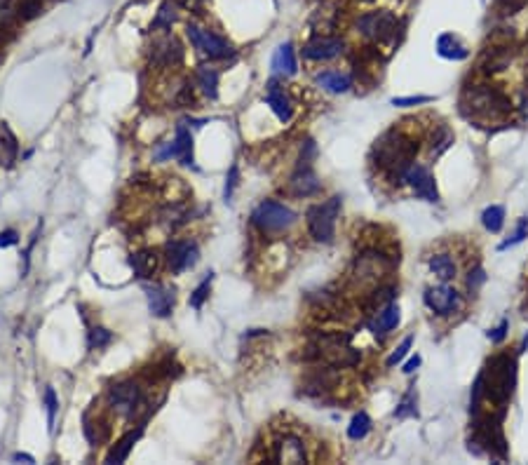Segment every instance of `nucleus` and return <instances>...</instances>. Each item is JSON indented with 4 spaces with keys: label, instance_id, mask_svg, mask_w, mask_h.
I'll return each mask as SVG.
<instances>
[{
    "label": "nucleus",
    "instance_id": "37",
    "mask_svg": "<svg viewBox=\"0 0 528 465\" xmlns=\"http://www.w3.org/2000/svg\"><path fill=\"white\" fill-rule=\"evenodd\" d=\"M111 341H113V334L108 329H103V327H94V329L89 331V348L92 350L106 348Z\"/></svg>",
    "mask_w": 528,
    "mask_h": 465
},
{
    "label": "nucleus",
    "instance_id": "6",
    "mask_svg": "<svg viewBox=\"0 0 528 465\" xmlns=\"http://www.w3.org/2000/svg\"><path fill=\"white\" fill-rule=\"evenodd\" d=\"M355 28H357L361 38L371 40L376 45H386L394 43V38H397L399 19L390 10H374V12L359 14L357 21H355Z\"/></svg>",
    "mask_w": 528,
    "mask_h": 465
},
{
    "label": "nucleus",
    "instance_id": "7",
    "mask_svg": "<svg viewBox=\"0 0 528 465\" xmlns=\"http://www.w3.org/2000/svg\"><path fill=\"white\" fill-rule=\"evenodd\" d=\"M186 36L191 40V45L200 52L202 56H207L209 61H221V59H231L235 54L233 45L226 38L219 36L216 31L200 26V24H188L186 26Z\"/></svg>",
    "mask_w": 528,
    "mask_h": 465
},
{
    "label": "nucleus",
    "instance_id": "35",
    "mask_svg": "<svg viewBox=\"0 0 528 465\" xmlns=\"http://www.w3.org/2000/svg\"><path fill=\"white\" fill-rule=\"evenodd\" d=\"M43 404H45V411H47V423H50V430L54 428V418H56V409H59V397H56L54 388L47 386L43 393Z\"/></svg>",
    "mask_w": 528,
    "mask_h": 465
},
{
    "label": "nucleus",
    "instance_id": "31",
    "mask_svg": "<svg viewBox=\"0 0 528 465\" xmlns=\"http://www.w3.org/2000/svg\"><path fill=\"white\" fill-rule=\"evenodd\" d=\"M371 418H369V413L366 411H359V413H355L352 416V421H350V426H348V437L352 440V442H359V440H364L366 435L371 433Z\"/></svg>",
    "mask_w": 528,
    "mask_h": 465
},
{
    "label": "nucleus",
    "instance_id": "19",
    "mask_svg": "<svg viewBox=\"0 0 528 465\" xmlns=\"http://www.w3.org/2000/svg\"><path fill=\"white\" fill-rule=\"evenodd\" d=\"M266 103L271 106V111L277 116L279 123H289V120L294 118V101H291V96L286 94V90L277 83V80H271V83H268Z\"/></svg>",
    "mask_w": 528,
    "mask_h": 465
},
{
    "label": "nucleus",
    "instance_id": "33",
    "mask_svg": "<svg viewBox=\"0 0 528 465\" xmlns=\"http://www.w3.org/2000/svg\"><path fill=\"white\" fill-rule=\"evenodd\" d=\"M211 282H214V273H209V275H207V278L202 280V282H200V285H198V287H195V289H193V294H191V301H188V303H191V306H193L195 310H200V308H202V306H204V301H207V298H209Z\"/></svg>",
    "mask_w": 528,
    "mask_h": 465
},
{
    "label": "nucleus",
    "instance_id": "18",
    "mask_svg": "<svg viewBox=\"0 0 528 465\" xmlns=\"http://www.w3.org/2000/svg\"><path fill=\"white\" fill-rule=\"evenodd\" d=\"M146 298H148V308H151L155 318H169L176 303L174 287H167V285H148Z\"/></svg>",
    "mask_w": 528,
    "mask_h": 465
},
{
    "label": "nucleus",
    "instance_id": "2",
    "mask_svg": "<svg viewBox=\"0 0 528 465\" xmlns=\"http://www.w3.org/2000/svg\"><path fill=\"white\" fill-rule=\"evenodd\" d=\"M421 139L409 134L404 127H392L381 134L371 148V160L390 183H404V172L416 163Z\"/></svg>",
    "mask_w": 528,
    "mask_h": 465
},
{
    "label": "nucleus",
    "instance_id": "40",
    "mask_svg": "<svg viewBox=\"0 0 528 465\" xmlns=\"http://www.w3.org/2000/svg\"><path fill=\"white\" fill-rule=\"evenodd\" d=\"M153 158L158 160V163H165V160H171V158L176 160V141L171 139V141H162V143H158V148H155Z\"/></svg>",
    "mask_w": 528,
    "mask_h": 465
},
{
    "label": "nucleus",
    "instance_id": "28",
    "mask_svg": "<svg viewBox=\"0 0 528 465\" xmlns=\"http://www.w3.org/2000/svg\"><path fill=\"white\" fill-rule=\"evenodd\" d=\"M195 80H198V87L202 90L204 96H209V99L219 96V71H214L209 66H198Z\"/></svg>",
    "mask_w": 528,
    "mask_h": 465
},
{
    "label": "nucleus",
    "instance_id": "14",
    "mask_svg": "<svg viewBox=\"0 0 528 465\" xmlns=\"http://www.w3.org/2000/svg\"><path fill=\"white\" fill-rule=\"evenodd\" d=\"M514 59V48L509 43H491V48L484 50L481 54V61H479V73L484 78H491L496 73H503L507 71L509 64Z\"/></svg>",
    "mask_w": 528,
    "mask_h": 465
},
{
    "label": "nucleus",
    "instance_id": "44",
    "mask_svg": "<svg viewBox=\"0 0 528 465\" xmlns=\"http://www.w3.org/2000/svg\"><path fill=\"white\" fill-rule=\"evenodd\" d=\"M507 331H509V320H507V318H503V320H500V324H498L496 329H491V331H489L491 343H503L505 338H507Z\"/></svg>",
    "mask_w": 528,
    "mask_h": 465
},
{
    "label": "nucleus",
    "instance_id": "23",
    "mask_svg": "<svg viewBox=\"0 0 528 465\" xmlns=\"http://www.w3.org/2000/svg\"><path fill=\"white\" fill-rule=\"evenodd\" d=\"M437 54L449 61H465L469 56V50L458 36H453V33H441L437 38Z\"/></svg>",
    "mask_w": 528,
    "mask_h": 465
},
{
    "label": "nucleus",
    "instance_id": "34",
    "mask_svg": "<svg viewBox=\"0 0 528 465\" xmlns=\"http://www.w3.org/2000/svg\"><path fill=\"white\" fill-rule=\"evenodd\" d=\"M394 416L397 418H409V416H418V409H416V390H409V393L401 397V402L394 409Z\"/></svg>",
    "mask_w": 528,
    "mask_h": 465
},
{
    "label": "nucleus",
    "instance_id": "24",
    "mask_svg": "<svg viewBox=\"0 0 528 465\" xmlns=\"http://www.w3.org/2000/svg\"><path fill=\"white\" fill-rule=\"evenodd\" d=\"M315 85L324 92H331V94H346L352 87V78L341 71H322L315 76Z\"/></svg>",
    "mask_w": 528,
    "mask_h": 465
},
{
    "label": "nucleus",
    "instance_id": "26",
    "mask_svg": "<svg viewBox=\"0 0 528 465\" xmlns=\"http://www.w3.org/2000/svg\"><path fill=\"white\" fill-rule=\"evenodd\" d=\"M141 435H143V428L129 430L127 435H123V437L118 440V444H113V449L108 451L106 463H125V461H127L131 449H134V444L141 440Z\"/></svg>",
    "mask_w": 528,
    "mask_h": 465
},
{
    "label": "nucleus",
    "instance_id": "32",
    "mask_svg": "<svg viewBox=\"0 0 528 465\" xmlns=\"http://www.w3.org/2000/svg\"><path fill=\"white\" fill-rule=\"evenodd\" d=\"M486 282V271L481 268V263H474V266H469L467 271V280H465V287H467V294L469 296H477L479 289L484 287Z\"/></svg>",
    "mask_w": 528,
    "mask_h": 465
},
{
    "label": "nucleus",
    "instance_id": "1",
    "mask_svg": "<svg viewBox=\"0 0 528 465\" xmlns=\"http://www.w3.org/2000/svg\"><path fill=\"white\" fill-rule=\"evenodd\" d=\"M461 113L477 127L484 125H500L514 113L512 96L500 85H493L489 80H477L472 85H465L461 94Z\"/></svg>",
    "mask_w": 528,
    "mask_h": 465
},
{
    "label": "nucleus",
    "instance_id": "9",
    "mask_svg": "<svg viewBox=\"0 0 528 465\" xmlns=\"http://www.w3.org/2000/svg\"><path fill=\"white\" fill-rule=\"evenodd\" d=\"M106 400H108V406L116 413H120V416L125 418H131L136 413V409L143 404V393H141L139 381L123 378V381L113 383L106 393Z\"/></svg>",
    "mask_w": 528,
    "mask_h": 465
},
{
    "label": "nucleus",
    "instance_id": "5",
    "mask_svg": "<svg viewBox=\"0 0 528 465\" xmlns=\"http://www.w3.org/2000/svg\"><path fill=\"white\" fill-rule=\"evenodd\" d=\"M296 221H298L296 211L291 209V207H286L284 203H277V200H263V203H258L254 207V211H251V223H254L263 235L289 231Z\"/></svg>",
    "mask_w": 528,
    "mask_h": 465
},
{
    "label": "nucleus",
    "instance_id": "47",
    "mask_svg": "<svg viewBox=\"0 0 528 465\" xmlns=\"http://www.w3.org/2000/svg\"><path fill=\"white\" fill-rule=\"evenodd\" d=\"M421 362H423L421 355H413V358H409V360L404 362V364H401V371H404V374H413V371L421 366Z\"/></svg>",
    "mask_w": 528,
    "mask_h": 465
},
{
    "label": "nucleus",
    "instance_id": "45",
    "mask_svg": "<svg viewBox=\"0 0 528 465\" xmlns=\"http://www.w3.org/2000/svg\"><path fill=\"white\" fill-rule=\"evenodd\" d=\"M514 113L519 116L521 123L528 125V92H524V94L519 96V103L514 106Z\"/></svg>",
    "mask_w": 528,
    "mask_h": 465
},
{
    "label": "nucleus",
    "instance_id": "39",
    "mask_svg": "<svg viewBox=\"0 0 528 465\" xmlns=\"http://www.w3.org/2000/svg\"><path fill=\"white\" fill-rule=\"evenodd\" d=\"M434 101V96H425V94H416V96H394L392 106L399 108H409V106H423V103Z\"/></svg>",
    "mask_w": 528,
    "mask_h": 465
},
{
    "label": "nucleus",
    "instance_id": "46",
    "mask_svg": "<svg viewBox=\"0 0 528 465\" xmlns=\"http://www.w3.org/2000/svg\"><path fill=\"white\" fill-rule=\"evenodd\" d=\"M17 242H19V235H17V231H12V228H10V231L0 233V247H3V249H5V247L17 245Z\"/></svg>",
    "mask_w": 528,
    "mask_h": 465
},
{
    "label": "nucleus",
    "instance_id": "42",
    "mask_svg": "<svg viewBox=\"0 0 528 465\" xmlns=\"http://www.w3.org/2000/svg\"><path fill=\"white\" fill-rule=\"evenodd\" d=\"M40 12H43V3H40V0H24V3L19 5L21 19H33V17H38Z\"/></svg>",
    "mask_w": 528,
    "mask_h": 465
},
{
    "label": "nucleus",
    "instance_id": "29",
    "mask_svg": "<svg viewBox=\"0 0 528 465\" xmlns=\"http://www.w3.org/2000/svg\"><path fill=\"white\" fill-rule=\"evenodd\" d=\"M176 19H179V8H176V3H174V0H165V3L158 8V14H155L151 28H153V31H165V33H167L169 28L174 26Z\"/></svg>",
    "mask_w": 528,
    "mask_h": 465
},
{
    "label": "nucleus",
    "instance_id": "20",
    "mask_svg": "<svg viewBox=\"0 0 528 465\" xmlns=\"http://www.w3.org/2000/svg\"><path fill=\"white\" fill-rule=\"evenodd\" d=\"M271 68L275 76L279 78H291L296 76L298 71V59H296V50L291 43H282L273 54V61H271Z\"/></svg>",
    "mask_w": 528,
    "mask_h": 465
},
{
    "label": "nucleus",
    "instance_id": "3",
    "mask_svg": "<svg viewBox=\"0 0 528 465\" xmlns=\"http://www.w3.org/2000/svg\"><path fill=\"white\" fill-rule=\"evenodd\" d=\"M394 266H399V256H392L390 251L378 249V247H366L355 256L350 280L359 289H376L394 271Z\"/></svg>",
    "mask_w": 528,
    "mask_h": 465
},
{
    "label": "nucleus",
    "instance_id": "43",
    "mask_svg": "<svg viewBox=\"0 0 528 465\" xmlns=\"http://www.w3.org/2000/svg\"><path fill=\"white\" fill-rule=\"evenodd\" d=\"M526 3H528V0H496L500 14H516V12H521V10L526 8Z\"/></svg>",
    "mask_w": 528,
    "mask_h": 465
},
{
    "label": "nucleus",
    "instance_id": "17",
    "mask_svg": "<svg viewBox=\"0 0 528 465\" xmlns=\"http://www.w3.org/2000/svg\"><path fill=\"white\" fill-rule=\"evenodd\" d=\"M399 320H401L399 303L392 301L388 303V306L378 308L376 313H371L369 320H366V327H369V331L374 336H388L390 331L399 327Z\"/></svg>",
    "mask_w": 528,
    "mask_h": 465
},
{
    "label": "nucleus",
    "instance_id": "27",
    "mask_svg": "<svg viewBox=\"0 0 528 465\" xmlns=\"http://www.w3.org/2000/svg\"><path fill=\"white\" fill-rule=\"evenodd\" d=\"M174 141H176V160L186 167L193 165V134L186 125H179L176 127V134H174Z\"/></svg>",
    "mask_w": 528,
    "mask_h": 465
},
{
    "label": "nucleus",
    "instance_id": "10",
    "mask_svg": "<svg viewBox=\"0 0 528 465\" xmlns=\"http://www.w3.org/2000/svg\"><path fill=\"white\" fill-rule=\"evenodd\" d=\"M286 191L294 198H313V195L322 193V181H319L317 172L313 169V163L298 160L294 174L286 181Z\"/></svg>",
    "mask_w": 528,
    "mask_h": 465
},
{
    "label": "nucleus",
    "instance_id": "16",
    "mask_svg": "<svg viewBox=\"0 0 528 465\" xmlns=\"http://www.w3.org/2000/svg\"><path fill=\"white\" fill-rule=\"evenodd\" d=\"M151 61H153V66H162V68L179 66L183 61V45L174 36H169V33L158 40H153Z\"/></svg>",
    "mask_w": 528,
    "mask_h": 465
},
{
    "label": "nucleus",
    "instance_id": "12",
    "mask_svg": "<svg viewBox=\"0 0 528 465\" xmlns=\"http://www.w3.org/2000/svg\"><path fill=\"white\" fill-rule=\"evenodd\" d=\"M165 258H167V266L171 273L191 271L200 258L198 242H193V240H171L165 247Z\"/></svg>",
    "mask_w": 528,
    "mask_h": 465
},
{
    "label": "nucleus",
    "instance_id": "4",
    "mask_svg": "<svg viewBox=\"0 0 528 465\" xmlns=\"http://www.w3.org/2000/svg\"><path fill=\"white\" fill-rule=\"evenodd\" d=\"M341 207H343V200L338 198V195L324 200V203L308 207L306 226H308V235L315 240V242H319V245L334 242L336 223H338V216H341Z\"/></svg>",
    "mask_w": 528,
    "mask_h": 465
},
{
    "label": "nucleus",
    "instance_id": "8",
    "mask_svg": "<svg viewBox=\"0 0 528 465\" xmlns=\"http://www.w3.org/2000/svg\"><path fill=\"white\" fill-rule=\"evenodd\" d=\"M423 301H425L430 313H434L437 318H453V315L465 310V298L451 282L427 287L425 294H423Z\"/></svg>",
    "mask_w": 528,
    "mask_h": 465
},
{
    "label": "nucleus",
    "instance_id": "38",
    "mask_svg": "<svg viewBox=\"0 0 528 465\" xmlns=\"http://www.w3.org/2000/svg\"><path fill=\"white\" fill-rule=\"evenodd\" d=\"M526 238H528V219H521L519 223H516L514 233L509 235V238L500 245V251L503 249H509V247H514V245H519V242H524Z\"/></svg>",
    "mask_w": 528,
    "mask_h": 465
},
{
    "label": "nucleus",
    "instance_id": "30",
    "mask_svg": "<svg viewBox=\"0 0 528 465\" xmlns=\"http://www.w3.org/2000/svg\"><path fill=\"white\" fill-rule=\"evenodd\" d=\"M481 226L489 233H500L505 226V207L503 205H491L481 211Z\"/></svg>",
    "mask_w": 528,
    "mask_h": 465
},
{
    "label": "nucleus",
    "instance_id": "22",
    "mask_svg": "<svg viewBox=\"0 0 528 465\" xmlns=\"http://www.w3.org/2000/svg\"><path fill=\"white\" fill-rule=\"evenodd\" d=\"M453 141H456V134H453V130L449 127V125H446V123L434 125L432 132H430V136H427L430 158H432V160L441 158V155H444L453 146Z\"/></svg>",
    "mask_w": 528,
    "mask_h": 465
},
{
    "label": "nucleus",
    "instance_id": "41",
    "mask_svg": "<svg viewBox=\"0 0 528 465\" xmlns=\"http://www.w3.org/2000/svg\"><path fill=\"white\" fill-rule=\"evenodd\" d=\"M237 179H240L237 165H231V169H228V176H226V188H223V198H226V203H231V200H233V193H235V186H237Z\"/></svg>",
    "mask_w": 528,
    "mask_h": 465
},
{
    "label": "nucleus",
    "instance_id": "15",
    "mask_svg": "<svg viewBox=\"0 0 528 465\" xmlns=\"http://www.w3.org/2000/svg\"><path fill=\"white\" fill-rule=\"evenodd\" d=\"M273 461L277 463H306L308 446L296 433H284L273 442Z\"/></svg>",
    "mask_w": 528,
    "mask_h": 465
},
{
    "label": "nucleus",
    "instance_id": "36",
    "mask_svg": "<svg viewBox=\"0 0 528 465\" xmlns=\"http://www.w3.org/2000/svg\"><path fill=\"white\" fill-rule=\"evenodd\" d=\"M411 346H413V336H406L404 341L399 343L397 348L392 350V355L386 360V364L392 369V366H397V364H401V362L406 360V355H409V350H411Z\"/></svg>",
    "mask_w": 528,
    "mask_h": 465
},
{
    "label": "nucleus",
    "instance_id": "48",
    "mask_svg": "<svg viewBox=\"0 0 528 465\" xmlns=\"http://www.w3.org/2000/svg\"><path fill=\"white\" fill-rule=\"evenodd\" d=\"M12 461H24V463H36V458L31 456V453H14Z\"/></svg>",
    "mask_w": 528,
    "mask_h": 465
},
{
    "label": "nucleus",
    "instance_id": "21",
    "mask_svg": "<svg viewBox=\"0 0 528 465\" xmlns=\"http://www.w3.org/2000/svg\"><path fill=\"white\" fill-rule=\"evenodd\" d=\"M427 266L439 282H453L458 278V263L449 251H434L427 256Z\"/></svg>",
    "mask_w": 528,
    "mask_h": 465
},
{
    "label": "nucleus",
    "instance_id": "25",
    "mask_svg": "<svg viewBox=\"0 0 528 465\" xmlns=\"http://www.w3.org/2000/svg\"><path fill=\"white\" fill-rule=\"evenodd\" d=\"M158 263H160V256L155 254L153 249H139V251H134L131 258H129L131 271H134V275L139 280L153 278L155 271H158Z\"/></svg>",
    "mask_w": 528,
    "mask_h": 465
},
{
    "label": "nucleus",
    "instance_id": "13",
    "mask_svg": "<svg viewBox=\"0 0 528 465\" xmlns=\"http://www.w3.org/2000/svg\"><path fill=\"white\" fill-rule=\"evenodd\" d=\"M346 52V40L338 36H315L303 45V56L308 61H331Z\"/></svg>",
    "mask_w": 528,
    "mask_h": 465
},
{
    "label": "nucleus",
    "instance_id": "11",
    "mask_svg": "<svg viewBox=\"0 0 528 465\" xmlns=\"http://www.w3.org/2000/svg\"><path fill=\"white\" fill-rule=\"evenodd\" d=\"M404 183L418 198L425 200V203H439L437 181H434V174L430 172L427 165L413 163L411 167L404 172Z\"/></svg>",
    "mask_w": 528,
    "mask_h": 465
}]
</instances>
